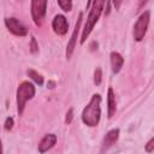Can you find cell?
<instances>
[{"mask_svg":"<svg viewBox=\"0 0 154 154\" xmlns=\"http://www.w3.org/2000/svg\"><path fill=\"white\" fill-rule=\"evenodd\" d=\"M107 0H91V4H90V11H89V14H88V18H87V22L84 24V28L82 29V35H81V40H79V43L83 45L88 36L90 35V32L93 31L94 26L96 25V23L99 22L101 14H102V11L105 8V4H106Z\"/></svg>","mask_w":154,"mask_h":154,"instance_id":"obj_1","label":"cell"},{"mask_svg":"<svg viewBox=\"0 0 154 154\" xmlns=\"http://www.w3.org/2000/svg\"><path fill=\"white\" fill-rule=\"evenodd\" d=\"M101 118V95L94 94L82 111V122L90 128L97 126Z\"/></svg>","mask_w":154,"mask_h":154,"instance_id":"obj_2","label":"cell"},{"mask_svg":"<svg viewBox=\"0 0 154 154\" xmlns=\"http://www.w3.org/2000/svg\"><path fill=\"white\" fill-rule=\"evenodd\" d=\"M34 95H35V87L31 82L24 81L18 85L16 93V100H17V112L19 116L23 114L26 101L31 100Z\"/></svg>","mask_w":154,"mask_h":154,"instance_id":"obj_3","label":"cell"},{"mask_svg":"<svg viewBox=\"0 0 154 154\" xmlns=\"http://www.w3.org/2000/svg\"><path fill=\"white\" fill-rule=\"evenodd\" d=\"M149 19H150V13L149 11H144L138 19L136 20V23L134 24V40L137 42H141L144 38V35L148 30V25H149Z\"/></svg>","mask_w":154,"mask_h":154,"instance_id":"obj_4","label":"cell"},{"mask_svg":"<svg viewBox=\"0 0 154 154\" xmlns=\"http://www.w3.org/2000/svg\"><path fill=\"white\" fill-rule=\"evenodd\" d=\"M31 18L36 26H41L47 12V0H31Z\"/></svg>","mask_w":154,"mask_h":154,"instance_id":"obj_5","label":"cell"},{"mask_svg":"<svg viewBox=\"0 0 154 154\" xmlns=\"http://www.w3.org/2000/svg\"><path fill=\"white\" fill-rule=\"evenodd\" d=\"M5 25H6L7 30L16 36H26L28 35V29L25 28V25L19 19H17L14 17H6Z\"/></svg>","mask_w":154,"mask_h":154,"instance_id":"obj_6","label":"cell"},{"mask_svg":"<svg viewBox=\"0 0 154 154\" xmlns=\"http://www.w3.org/2000/svg\"><path fill=\"white\" fill-rule=\"evenodd\" d=\"M82 19H83V13L79 12L78 18H77V22H76V24H75V29H73L72 35H71V38L69 40L67 46H66V59H70V58H71V55L73 54V51H75V48H76L77 36H78V32H79V29H81Z\"/></svg>","mask_w":154,"mask_h":154,"instance_id":"obj_7","label":"cell"},{"mask_svg":"<svg viewBox=\"0 0 154 154\" xmlns=\"http://www.w3.org/2000/svg\"><path fill=\"white\" fill-rule=\"evenodd\" d=\"M52 28L57 35H60V36L65 35L69 30V23L66 17L64 14H55L52 20Z\"/></svg>","mask_w":154,"mask_h":154,"instance_id":"obj_8","label":"cell"},{"mask_svg":"<svg viewBox=\"0 0 154 154\" xmlns=\"http://www.w3.org/2000/svg\"><path fill=\"white\" fill-rule=\"evenodd\" d=\"M119 129H112V130H109L106 135H105V137H103V140H102V143H101V150L103 152V150H107L108 148H111L113 144H116V142L118 141V138H119Z\"/></svg>","mask_w":154,"mask_h":154,"instance_id":"obj_9","label":"cell"},{"mask_svg":"<svg viewBox=\"0 0 154 154\" xmlns=\"http://www.w3.org/2000/svg\"><path fill=\"white\" fill-rule=\"evenodd\" d=\"M55 143H57V136L54 134H46L42 137V140L40 141L37 149H38L40 153H46L51 148H53Z\"/></svg>","mask_w":154,"mask_h":154,"instance_id":"obj_10","label":"cell"},{"mask_svg":"<svg viewBox=\"0 0 154 154\" xmlns=\"http://www.w3.org/2000/svg\"><path fill=\"white\" fill-rule=\"evenodd\" d=\"M109 60H111L112 72H113L114 75L118 73V72L122 70L123 64H124L123 57H122L120 53H118V52H111V54H109Z\"/></svg>","mask_w":154,"mask_h":154,"instance_id":"obj_11","label":"cell"},{"mask_svg":"<svg viewBox=\"0 0 154 154\" xmlns=\"http://www.w3.org/2000/svg\"><path fill=\"white\" fill-rule=\"evenodd\" d=\"M116 111H117L116 95H114L113 89L109 87V88H108V90H107V116H108V118H109V119L114 116Z\"/></svg>","mask_w":154,"mask_h":154,"instance_id":"obj_12","label":"cell"},{"mask_svg":"<svg viewBox=\"0 0 154 154\" xmlns=\"http://www.w3.org/2000/svg\"><path fill=\"white\" fill-rule=\"evenodd\" d=\"M26 75H28L36 84H38V85H42V84H43V77H42L38 72H36L35 70H32V69L26 70Z\"/></svg>","mask_w":154,"mask_h":154,"instance_id":"obj_13","label":"cell"},{"mask_svg":"<svg viewBox=\"0 0 154 154\" xmlns=\"http://www.w3.org/2000/svg\"><path fill=\"white\" fill-rule=\"evenodd\" d=\"M59 7L64 12H70L72 10V0H57Z\"/></svg>","mask_w":154,"mask_h":154,"instance_id":"obj_14","label":"cell"},{"mask_svg":"<svg viewBox=\"0 0 154 154\" xmlns=\"http://www.w3.org/2000/svg\"><path fill=\"white\" fill-rule=\"evenodd\" d=\"M101 79H102V72H101V69H100V67H96L95 71H94V84H95V85H100Z\"/></svg>","mask_w":154,"mask_h":154,"instance_id":"obj_15","label":"cell"},{"mask_svg":"<svg viewBox=\"0 0 154 154\" xmlns=\"http://www.w3.org/2000/svg\"><path fill=\"white\" fill-rule=\"evenodd\" d=\"M29 48H30V52H31V53H36V52L38 51V45H37V42H36V38H35L34 36H31V40H30V46H29Z\"/></svg>","mask_w":154,"mask_h":154,"instance_id":"obj_16","label":"cell"},{"mask_svg":"<svg viewBox=\"0 0 154 154\" xmlns=\"http://www.w3.org/2000/svg\"><path fill=\"white\" fill-rule=\"evenodd\" d=\"M13 124H14V120H13V118H12V117H8V118H6V120H5V124H4V128H5V130L10 131V130L13 128Z\"/></svg>","mask_w":154,"mask_h":154,"instance_id":"obj_17","label":"cell"},{"mask_svg":"<svg viewBox=\"0 0 154 154\" xmlns=\"http://www.w3.org/2000/svg\"><path fill=\"white\" fill-rule=\"evenodd\" d=\"M72 119H73V109H72V108H70V109L66 112L65 123H66V124H70V123L72 122Z\"/></svg>","mask_w":154,"mask_h":154,"instance_id":"obj_18","label":"cell"},{"mask_svg":"<svg viewBox=\"0 0 154 154\" xmlns=\"http://www.w3.org/2000/svg\"><path fill=\"white\" fill-rule=\"evenodd\" d=\"M154 150V138H150L148 141V143L146 144V152L147 153H152Z\"/></svg>","mask_w":154,"mask_h":154,"instance_id":"obj_19","label":"cell"},{"mask_svg":"<svg viewBox=\"0 0 154 154\" xmlns=\"http://www.w3.org/2000/svg\"><path fill=\"white\" fill-rule=\"evenodd\" d=\"M112 2H113V6L116 7V10H119V8H120V5H122V2H123V0H112Z\"/></svg>","mask_w":154,"mask_h":154,"instance_id":"obj_20","label":"cell"},{"mask_svg":"<svg viewBox=\"0 0 154 154\" xmlns=\"http://www.w3.org/2000/svg\"><path fill=\"white\" fill-rule=\"evenodd\" d=\"M54 85H55V83H54V82H52V81H49V82H48V84H47V87H48V88H51V89H52V88H54Z\"/></svg>","mask_w":154,"mask_h":154,"instance_id":"obj_21","label":"cell"},{"mask_svg":"<svg viewBox=\"0 0 154 154\" xmlns=\"http://www.w3.org/2000/svg\"><path fill=\"white\" fill-rule=\"evenodd\" d=\"M147 1L148 0H141V2H140V6H138V8H141V7H143L146 4H147Z\"/></svg>","mask_w":154,"mask_h":154,"instance_id":"obj_22","label":"cell"},{"mask_svg":"<svg viewBox=\"0 0 154 154\" xmlns=\"http://www.w3.org/2000/svg\"><path fill=\"white\" fill-rule=\"evenodd\" d=\"M2 153V144H1V138H0V154Z\"/></svg>","mask_w":154,"mask_h":154,"instance_id":"obj_23","label":"cell"}]
</instances>
